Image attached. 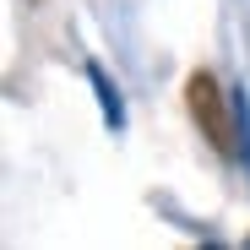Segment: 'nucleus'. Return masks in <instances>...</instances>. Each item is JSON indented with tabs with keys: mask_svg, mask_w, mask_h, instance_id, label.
<instances>
[{
	"mask_svg": "<svg viewBox=\"0 0 250 250\" xmlns=\"http://www.w3.org/2000/svg\"><path fill=\"white\" fill-rule=\"evenodd\" d=\"M185 104H190V120L201 125L207 147L218 158H239V93H223V82L212 71H196L185 82Z\"/></svg>",
	"mask_w": 250,
	"mask_h": 250,
	"instance_id": "f257e3e1",
	"label": "nucleus"
},
{
	"mask_svg": "<svg viewBox=\"0 0 250 250\" xmlns=\"http://www.w3.org/2000/svg\"><path fill=\"white\" fill-rule=\"evenodd\" d=\"M87 82H93V93H98V109H104V125H109V131H125V98H120V87L109 82V71L87 60Z\"/></svg>",
	"mask_w": 250,
	"mask_h": 250,
	"instance_id": "f03ea898",
	"label": "nucleus"
}]
</instances>
